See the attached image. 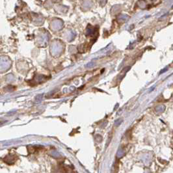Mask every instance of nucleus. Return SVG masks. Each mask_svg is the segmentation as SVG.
Masks as SVG:
<instances>
[{"label": "nucleus", "instance_id": "4", "mask_svg": "<svg viewBox=\"0 0 173 173\" xmlns=\"http://www.w3.org/2000/svg\"><path fill=\"white\" fill-rule=\"evenodd\" d=\"M53 1H55V2H58L59 1H61V0H53Z\"/></svg>", "mask_w": 173, "mask_h": 173}, {"label": "nucleus", "instance_id": "3", "mask_svg": "<svg viewBox=\"0 0 173 173\" xmlns=\"http://www.w3.org/2000/svg\"><path fill=\"white\" fill-rule=\"evenodd\" d=\"M58 8L60 10V12H64L65 8H67V7H64V6H60V7H58Z\"/></svg>", "mask_w": 173, "mask_h": 173}, {"label": "nucleus", "instance_id": "2", "mask_svg": "<svg viewBox=\"0 0 173 173\" xmlns=\"http://www.w3.org/2000/svg\"><path fill=\"white\" fill-rule=\"evenodd\" d=\"M128 16L126 15H120V16L119 17V20L125 21V20H128Z\"/></svg>", "mask_w": 173, "mask_h": 173}, {"label": "nucleus", "instance_id": "1", "mask_svg": "<svg viewBox=\"0 0 173 173\" xmlns=\"http://www.w3.org/2000/svg\"><path fill=\"white\" fill-rule=\"evenodd\" d=\"M92 3L91 1L86 0V1H85L83 2V3L82 5H83V7H84L85 10H88V9H89V8L92 7Z\"/></svg>", "mask_w": 173, "mask_h": 173}]
</instances>
